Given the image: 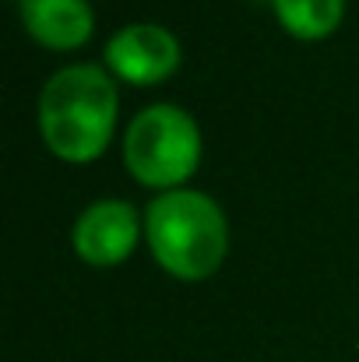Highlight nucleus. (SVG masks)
<instances>
[{
  "label": "nucleus",
  "mask_w": 359,
  "mask_h": 362,
  "mask_svg": "<svg viewBox=\"0 0 359 362\" xmlns=\"http://www.w3.org/2000/svg\"><path fill=\"white\" fill-rule=\"evenodd\" d=\"M25 32L46 49H78L96 32L89 0H18Z\"/></svg>",
  "instance_id": "obj_6"
},
{
  "label": "nucleus",
  "mask_w": 359,
  "mask_h": 362,
  "mask_svg": "<svg viewBox=\"0 0 359 362\" xmlns=\"http://www.w3.org/2000/svg\"><path fill=\"white\" fill-rule=\"evenodd\" d=\"M120 113L117 81L99 64H71L50 74L39 95V130L64 162H96L113 137Z\"/></svg>",
  "instance_id": "obj_1"
},
{
  "label": "nucleus",
  "mask_w": 359,
  "mask_h": 362,
  "mask_svg": "<svg viewBox=\"0 0 359 362\" xmlns=\"http://www.w3.org/2000/svg\"><path fill=\"white\" fill-rule=\"evenodd\" d=\"M264 4H271V0H264Z\"/></svg>",
  "instance_id": "obj_8"
},
{
  "label": "nucleus",
  "mask_w": 359,
  "mask_h": 362,
  "mask_svg": "<svg viewBox=\"0 0 359 362\" xmlns=\"http://www.w3.org/2000/svg\"><path fill=\"white\" fill-rule=\"evenodd\" d=\"M141 240V218L134 211V204L127 201H96L89 204L74 229H71V243H74V253L92 264V267H117L123 264L134 246Z\"/></svg>",
  "instance_id": "obj_5"
},
{
  "label": "nucleus",
  "mask_w": 359,
  "mask_h": 362,
  "mask_svg": "<svg viewBox=\"0 0 359 362\" xmlns=\"http://www.w3.org/2000/svg\"><path fill=\"white\" fill-rule=\"evenodd\" d=\"M144 240L162 271L180 281L212 278L229 253V222L201 190H166L144 208Z\"/></svg>",
  "instance_id": "obj_2"
},
{
  "label": "nucleus",
  "mask_w": 359,
  "mask_h": 362,
  "mask_svg": "<svg viewBox=\"0 0 359 362\" xmlns=\"http://www.w3.org/2000/svg\"><path fill=\"white\" fill-rule=\"evenodd\" d=\"M201 162V130L180 106L155 103L141 110L123 134V165L141 187L180 190Z\"/></svg>",
  "instance_id": "obj_3"
},
{
  "label": "nucleus",
  "mask_w": 359,
  "mask_h": 362,
  "mask_svg": "<svg viewBox=\"0 0 359 362\" xmlns=\"http://www.w3.org/2000/svg\"><path fill=\"white\" fill-rule=\"evenodd\" d=\"M271 11L289 35L321 42L342 25L346 0H271Z\"/></svg>",
  "instance_id": "obj_7"
},
{
  "label": "nucleus",
  "mask_w": 359,
  "mask_h": 362,
  "mask_svg": "<svg viewBox=\"0 0 359 362\" xmlns=\"http://www.w3.org/2000/svg\"><path fill=\"white\" fill-rule=\"evenodd\" d=\"M180 57L183 53H180L176 35L162 25H152V21L123 25L103 49L106 71L120 81L141 85V88L173 78L180 67Z\"/></svg>",
  "instance_id": "obj_4"
}]
</instances>
